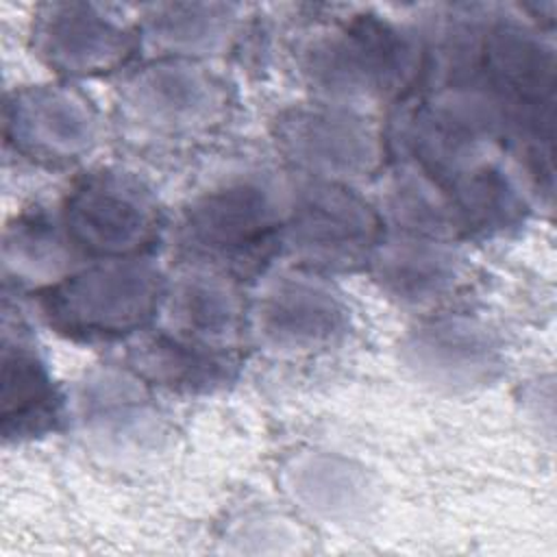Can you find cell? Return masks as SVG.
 <instances>
[{"label": "cell", "instance_id": "obj_1", "mask_svg": "<svg viewBox=\"0 0 557 557\" xmlns=\"http://www.w3.org/2000/svg\"><path fill=\"white\" fill-rule=\"evenodd\" d=\"M159 300L157 276L135 263L74 276L44 296L50 322L81 337H111L146 322Z\"/></svg>", "mask_w": 557, "mask_h": 557}, {"label": "cell", "instance_id": "obj_2", "mask_svg": "<svg viewBox=\"0 0 557 557\" xmlns=\"http://www.w3.org/2000/svg\"><path fill=\"white\" fill-rule=\"evenodd\" d=\"M70 237L104 255H128L148 246L157 233V207L128 176L100 172L85 178L67 198Z\"/></svg>", "mask_w": 557, "mask_h": 557}, {"label": "cell", "instance_id": "obj_3", "mask_svg": "<svg viewBox=\"0 0 557 557\" xmlns=\"http://www.w3.org/2000/svg\"><path fill=\"white\" fill-rule=\"evenodd\" d=\"M94 131L89 107L65 89H26L7 104V137L30 157L72 159L89 148Z\"/></svg>", "mask_w": 557, "mask_h": 557}, {"label": "cell", "instance_id": "obj_4", "mask_svg": "<svg viewBox=\"0 0 557 557\" xmlns=\"http://www.w3.org/2000/svg\"><path fill=\"white\" fill-rule=\"evenodd\" d=\"M374 237V220L361 202L344 191L318 189L300 209L292 242L318 263L346 265L357 261Z\"/></svg>", "mask_w": 557, "mask_h": 557}, {"label": "cell", "instance_id": "obj_5", "mask_svg": "<svg viewBox=\"0 0 557 557\" xmlns=\"http://www.w3.org/2000/svg\"><path fill=\"white\" fill-rule=\"evenodd\" d=\"M37 37L52 65L76 74L109 70L128 50L126 33L83 4L50 7Z\"/></svg>", "mask_w": 557, "mask_h": 557}, {"label": "cell", "instance_id": "obj_6", "mask_svg": "<svg viewBox=\"0 0 557 557\" xmlns=\"http://www.w3.org/2000/svg\"><path fill=\"white\" fill-rule=\"evenodd\" d=\"M220 85L189 67H159L133 85L137 117L161 131H183L207 122L222 104Z\"/></svg>", "mask_w": 557, "mask_h": 557}, {"label": "cell", "instance_id": "obj_7", "mask_svg": "<svg viewBox=\"0 0 557 557\" xmlns=\"http://www.w3.org/2000/svg\"><path fill=\"white\" fill-rule=\"evenodd\" d=\"M191 242L218 252H239L268 239L272 205L255 185H235L207 196L189 215Z\"/></svg>", "mask_w": 557, "mask_h": 557}, {"label": "cell", "instance_id": "obj_8", "mask_svg": "<svg viewBox=\"0 0 557 557\" xmlns=\"http://www.w3.org/2000/svg\"><path fill=\"white\" fill-rule=\"evenodd\" d=\"M337 300L307 283L278 285L263 307V329L285 346H315L331 342L344 329Z\"/></svg>", "mask_w": 557, "mask_h": 557}, {"label": "cell", "instance_id": "obj_9", "mask_svg": "<svg viewBox=\"0 0 557 557\" xmlns=\"http://www.w3.org/2000/svg\"><path fill=\"white\" fill-rule=\"evenodd\" d=\"M57 418V394L44 363L22 344L4 339L2 350V433L35 435Z\"/></svg>", "mask_w": 557, "mask_h": 557}, {"label": "cell", "instance_id": "obj_10", "mask_svg": "<svg viewBox=\"0 0 557 557\" xmlns=\"http://www.w3.org/2000/svg\"><path fill=\"white\" fill-rule=\"evenodd\" d=\"M285 141L294 159L331 172H355L372 157L370 135L355 120L333 113L294 115Z\"/></svg>", "mask_w": 557, "mask_h": 557}, {"label": "cell", "instance_id": "obj_11", "mask_svg": "<svg viewBox=\"0 0 557 557\" xmlns=\"http://www.w3.org/2000/svg\"><path fill=\"white\" fill-rule=\"evenodd\" d=\"M416 355L420 366L444 374L448 381L474 379L492 361L487 342L470 329L442 326L431 329L416 342Z\"/></svg>", "mask_w": 557, "mask_h": 557}, {"label": "cell", "instance_id": "obj_12", "mask_svg": "<svg viewBox=\"0 0 557 557\" xmlns=\"http://www.w3.org/2000/svg\"><path fill=\"white\" fill-rule=\"evenodd\" d=\"M174 313L185 329L207 335H220L224 329H231L235 315L233 305L224 292L209 285L185 287L178 302L174 305Z\"/></svg>", "mask_w": 557, "mask_h": 557}, {"label": "cell", "instance_id": "obj_13", "mask_svg": "<svg viewBox=\"0 0 557 557\" xmlns=\"http://www.w3.org/2000/svg\"><path fill=\"white\" fill-rule=\"evenodd\" d=\"M387 265V278L398 292L409 296H422L435 292L450 276L448 259H440L433 250H405L394 255Z\"/></svg>", "mask_w": 557, "mask_h": 557}]
</instances>
